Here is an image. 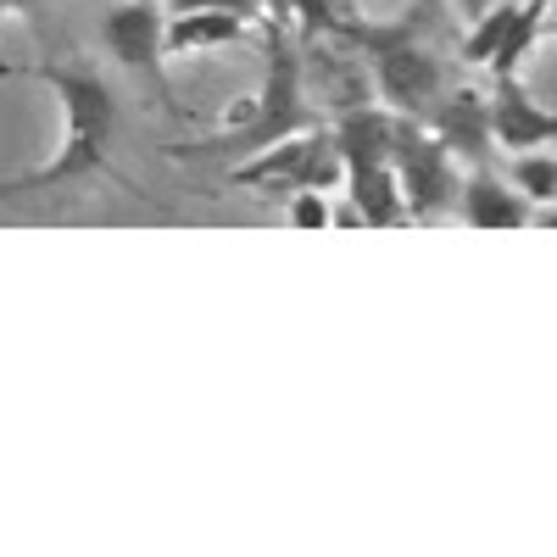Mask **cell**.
<instances>
[{"label":"cell","instance_id":"2","mask_svg":"<svg viewBox=\"0 0 557 557\" xmlns=\"http://www.w3.org/2000/svg\"><path fill=\"white\" fill-rule=\"evenodd\" d=\"M318 128V112L307 107V84H301V57L296 45L268 23V78L257 89V101L235 112V128L223 123V134L212 139H184V146H168V157H251L262 146L285 134Z\"/></svg>","mask_w":557,"mask_h":557},{"label":"cell","instance_id":"15","mask_svg":"<svg viewBox=\"0 0 557 557\" xmlns=\"http://www.w3.org/2000/svg\"><path fill=\"white\" fill-rule=\"evenodd\" d=\"M0 12H17V17H28L34 28H45V0H0Z\"/></svg>","mask_w":557,"mask_h":557},{"label":"cell","instance_id":"16","mask_svg":"<svg viewBox=\"0 0 557 557\" xmlns=\"http://www.w3.org/2000/svg\"><path fill=\"white\" fill-rule=\"evenodd\" d=\"M491 7H496V0H451V12H457L462 23H474V17H480V12H491Z\"/></svg>","mask_w":557,"mask_h":557},{"label":"cell","instance_id":"10","mask_svg":"<svg viewBox=\"0 0 557 557\" xmlns=\"http://www.w3.org/2000/svg\"><path fill=\"white\" fill-rule=\"evenodd\" d=\"M457 212H462V223H474V228H524L530 223V201L507 178H496L485 168L457 184Z\"/></svg>","mask_w":557,"mask_h":557},{"label":"cell","instance_id":"6","mask_svg":"<svg viewBox=\"0 0 557 557\" xmlns=\"http://www.w3.org/2000/svg\"><path fill=\"white\" fill-rule=\"evenodd\" d=\"M162 28H168V12L157 7V0H123V7H112L101 17V45L134 73V78H146L151 84V96L162 112L184 117L178 96H173V84H168V51H162Z\"/></svg>","mask_w":557,"mask_h":557},{"label":"cell","instance_id":"3","mask_svg":"<svg viewBox=\"0 0 557 557\" xmlns=\"http://www.w3.org/2000/svg\"><path fill=\"white\" fill-rule=\"evenodd\" d=\"M228 184H240V190H273V196H290V190H335L346 184V157L335 146L330 128H301V134H285L273 139V146L251 151Z\"/></svg>","mask_w":557,"mask_h":557},{"label":"cell","instance_id":"17","mask_svg":"<svg viewBox=\"0 0 557 557\" xmlns=\"http://www.w3.org/2000/svg\"><path fill=\"white\" fill-rule=\"evenodd\" d=\"M541 34H557V17H546V23H541Z\"/></svg>","mask_w":557,"mask_h":557},{"label":"cell","instance_id":"13","mask_svg":"<svg viewBox=\"0 0 557 557\" xmlns=\"http://www.w3.org/2000/svg\"><path fill=\"white\" fill-rule=\"evenodd\" d=\"M507 178H513V190L530 201V207H546L557 201V151H513V168H507Z\"/></svg>","mask_w":557,"mask_h":557},{"label":"cell","instance_id":"5","mask_svg":"<svg viewBox=\"0 0 557 557\" xmlns=\"http://www.w3.org/2000/svg\"><path fill=\"white\" fill-rule=\"evenodd\" d=\"M391 168L401 184L407 218H441L457 207V157L441 146V139L418 123V117H396V146H391Z\"/></svg>","mask_w":557,"mask_h":557},{"label":"cell","instance_id":"14","mask_svg":"<svg viewBox=\"0 0 557 557\" xmlns=\"http://www.w3.org/2000/svg\"><path fill=\"white\" fill-rule=\"evenodd\" d=\"M285 218L296 223V228H323L335 218V207H330V190H290V201H285Z\"/></svg>","mask_w":557,"mask_h":557},{"label":"cell","instance_id":"12","mask_svg":"<svg viewBox=\"0 0 557 557\" xmlns=\"http://www.w3.org/2000/svg\"><path fill=\"white\" fill-rule=\"evenodd\" d=\"M546 12H552V0H519V12H513V23H507L496 57H491V73H496V78H502V73H519V62L535 51V39H541Z\"/></svg>","mask_w":557,"mask_h":557},{"label":"cell","instance_id":"11","mask_svg":"<svg viewBox=\"0 0 557 557\" xmlns=\"http://www.w3.org/2000/svg\"><path fill=\"white\" fill-rule=\"evenodd\" d=\"M346 190H351V207H357L362 223H374V228L407 223V201H401V184H396V168L391 162L346 168Z\"/></svg>","mask_w":557,"mask_h":557},{"label":"cell","instance_id":"4","mask_svg":"<svg viewBox=\"0 0 557 557\" xmlns=\"http://www.w3.org/2000/svg\"><path fill=\"white\" fill-rule=\"evenodd\" d=\"M368 39V62H374V89L380 101L396 112V117H418L424 123L430 107L446 96V67L430 45H418L407 28H391V34H362Z\"/></svg>","mask_w":557,"mask_h":557},{"label":"cell","instance_id":"1","mask_svg":"<svg viewBox=\"0 0 557 557\" xmlns=\"http://www.w3.org/2000/svg\"><path fill=\"white\" fill-rule=\"evenodd\" d=\"M34 78H45L62 96V117H67V134H62V151L23 173V178H7L0 184V201L7 196H28V190H51V184H73V178H96L107 173V151L117 139V101L101 78L89 73H67V67H39Z\"/></svg>","mask_w":557,"mask_h":557},{"label":"cell","instance_id":"8","mask_svg":"<svg viewBox=\"0 0 557 557\" xmlns=\"http://www.w3.org/2000/svg\"><path fill=\"white\" fill-rule=\"evenodd\" d=\"M491 139L507 151H530V146H557V112H546L530 89L519 84V73L496 78L491 96Z\"/></svg>","mask_w":557,"mask_h":557},{"label":"cell","instance_id":"9","mask_svg":"<svg viewBox=\"0 0 557 557\" xmlns=\"http://www.w3.org/2000/svg\"><path fill=\"white\" fill-rule=\"evenodd\" d=\"M257 23L223 12V7H201V12H178L162 28V51L168 57H190V51H218V45H251Z\"/></svg>","mask_w":557,"mask_h":557},{"label":"cell","instance_id":"7","mask_svg":"<svg viewBox=\"0 0 557 557\" xmlns=\"http://www.w3.org/2000/svg\"><path fill=\"white\" fill-rule=\"evenodd\" d=\"M424 128L441 139L457 162H474V168H485V157L496 146V139H491V101L480 96V89H446V96L430 107Z\"/></svg>","mask_w":557,"mask_h":557}]
</instances>
